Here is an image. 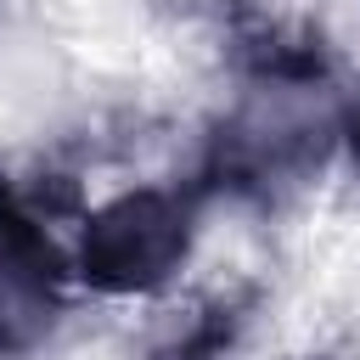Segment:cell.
<instances>
[{
    "mask_svg": "<svg viewBox=\"0 0 360 360\" xmlns=\"http://www.w3.org/2000/svg\"><path fill=\"white\" fill-rule=\"evenodd\" d=\"M338 135H343V146H349V158H354V169H360V96L338 112Z\"/></svg>",
    "mask_w": 360,
    "mask_h": 360,
    "instance_id": "4",
    "label": "cell"
},
{
    "mask_svg": "<svg viewBox=\"0 0 360 360\" xmlns=\"http://www.w3.org/2000/svg\"><path fill=\"white\" fill-rule=\"evenodd\" d=\"M62 292H68L62 248L0 174V354H22L56 326Z\"/></svg>",
    "mask_w": 360,
    "mask_h": 360,
    "instance_id": "2",
    "label": "cell"
},
{
    "mask_svg": "<svg viewBox=\"0 0 360 360\" xmlns=\"http://www.w3.org/2000/svg\"><path fill=\"white\" fill-rule=\"evenodd\" d=\"M248 304H253V292L208 304V309L197 315V326H191V332L174 343V354H163V360H219V354L236 343V332H242V321H248Z\"/></svg>",
    "mask_w": 360,
    "mask_h": 360,
    "instance_id": "3",
    "label": "cell"
},
{
    "mask_svg": "<svg viewBox=\"0 0 360 360\" xmlns=\"http://www.w3.org/2000/svg\"><path fill=\"white\" fill-rule=\"evenodd\" d=\"M202 186L169 191V186H135L112 202H101L84 219L79 236V281L107 298L158 292L191 253V219H197Z\"/></svg>",
    "mask_w": 360,
    "mask_h": 360,
    "instance_id": "1",
    "label": "cell"
}]
</instances>
